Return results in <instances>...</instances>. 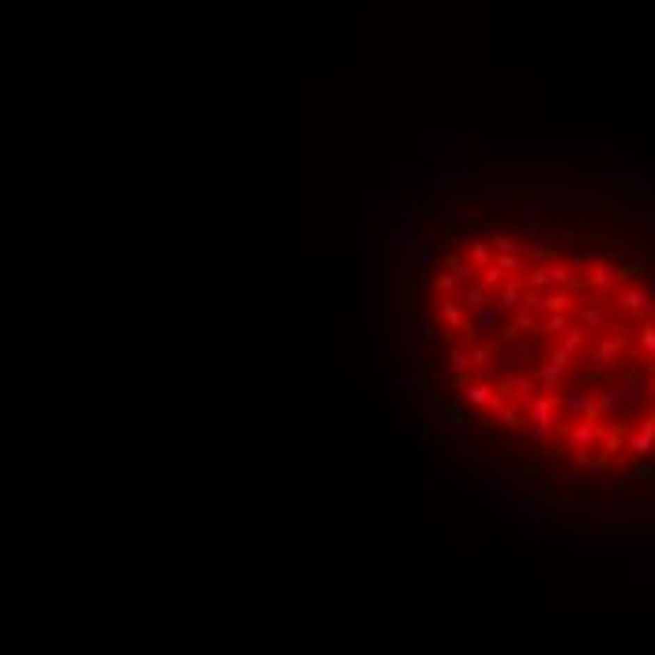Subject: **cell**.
<instances>
[{
  "mask_svg": "<svg viewBox=\"0 0 655 655\" xmlns=\"http://www.w3.org/2000/svg\"><path fill=\"white\" fill-rule=\"evenodd\" d=\"M523 414H528V422L531 426H539V429H558V414H561V395L558 392H550V395H531L528 400V407H523Z\"/></svg>",
  "mask_w": 655,
  "mask_h": 655,
  "instance_id": "6da1fadb",
  "label": "cell"
},
{
  "mask_svg": "<svg viewBox=\"0 0 655 655\" xmlns=\"http://www.w3.org/2000/svg\"><path fill=\"white\" fill-rule=\"evenodd\" d=\"M573 267H565V264H535L531 271H528V287L531 290H553V287H569L573 283Z\"/></svg>",
  "mask_w": 655,
  "mask_h": 655,
  "instance_id": "7a4b0ae2",
  "label": "cell"
},
{
  "mask_svg": "<svg viewBox=\"0 0 655 655\" xmlns=\"http://www.w3.org/2000/svg\"><path fill=\"white\" fill-rule=\"evenodd\" d=\"M561 411L565 414H573V418H587V422H595L599 414V395L592 392H573V395H561Z\"/></svg>",
  "mask_w": 655,
  "mask_h": 655,
  "instance_id": "3957f363",
  "label": "cell"
},
{
  "mask_svg": "<svg viewBox=\"0 0 655 655\" xmlns=\"http://www.w3.org/2000/svg\"><path fill=\"white\" fill-rule=\"evenodd\" d=\"M464 395H467V403H471V407H490V411L505 407V395L497 392L490 381H475V384H467Z\"/></svg>",
  "mask_w": 655,
  "mask_h": 655,
  "instance_id": "277c9868",
  "label": "cell"
},
{
  "mask_svg": "<svg viewBox=\"0 0 655 655\" xmlns=\"http://www.w3.org/2000/svg\"><path fill=\"white\" fill-rule=\"evenodd\" d=\"M569 445L573 448H592V445H603V426L599 422H587V418H580L576 426H569Z\"/></svg>",
  "mask_w": 655,
  "mask_h": 655,
  "instance_id": "5b68a950",
  "label": "cell"
},
{
  "mask_svg": "<svg viewBox=\"0 0 655 655\" xmlns=\"http://www.w3.org/2000/svg\"><path fill=\"white\" fill-rule=\"evenodd\" d=\"M617 279H622V271H617L614 264H595L592 271H587V287L599 290V294H610L617 287Z\"/></svg>",
  "mask_w": 655,
  "mask_h": 655,
  "instance_id": "8992f818",
  "label": "cell"
},
{
  "mask_svg": "<svg viewBox=\"0 0 655 655\" xmlns=\"http://www.w3.org/2000/svg\"><path fill=\"white\" fill-rule=\"evenodd\" d=\"M655 448V418L648 414V418L640 422V426H636V433H633V441H629V452L636 459H644L648 456V452Z\"/></svg>",
  "mask_w": 655,
  "mask_h": 655,
  "instance_id": "52a82bcc",
  "label": "cell"
},
{
  "mask_svg": "<svg viewBox=\"0 0 655 655\" xmlns=\"http://www.w3.org/2000/svg\"><path fill=\"white\" fill-rule=\"evenodd\" d=\"M437 317H441V324H445V328H456V331H464L467 324H471V320H467V306L459 298H448L445 306H441Z\"/></svg>",
  "mask_w": 655,
  "mask_h": 655,
  "instance_id": "ba28073f",
  "label": "cell"
},
{
  "mask_svg": "<svg viewBox=\"0 0 655 655\" xmlns=\"http://www.w3.org/2000/svg\"><path fill=\"white\" fill-rule=\"evenodd\" d=\"M576 306V294L569 287H553L546 290V298H542V313H569Z\"/></svg>",
  "mask_w": 655,
  "mask_h": 655,
  "instance_id": "9c48e42d",
  "label": "cell"
},
{
  "mask_svg": "<svg viewBox=\"0 0 655 655\" xmlns=\"http://www.w3.org/2000/svg\"><path fill=\"white\" fill-rule=\"evenodd\" d=\"M456 298L464 301L467 309H486V306H490V301H494V290H486L482 283H467V287L459 290Z\"/></svg>",
  "mask_w": 655,
  "mask_h": 655,
  "instance_id": "30bf717a",
  "label": "cell"
},
{
  "mask_svg": "<svg viewBox=\"0 0 655 655\" xmlns=\"http://www.w3.org/2000/svg\"><path fill=\"white\" fill-rule=\"evenodd\" d=\"M520 256H523V260H535V264H553V260H558V245L523 242V245H520Z\"/></svg>",
  "mask_w": 655,
  "mask_h": 655,
  "instance_id": "8fae6325",
  "label": "cell"
},
{
  "mask_svg": "<svg viewBox=\"0 0 655 655\" xmlns=\"http://www.w3.org/2000/svg\"><path fill=\"white\" fill-rule=\"evenodd\" d=\"M523 290H528V279H505V287L497 290V294H501L497 301H501L505 309H516L523 301Z\"/></svg>",
  "mask_w": 655,
  "mask_h": 655,
  "instance_id": "7c38bea8",
  "label": "cell"
},
{
  "mask_svg": "<svg viewBox=\"0 0 655 655\" xmlns=\"http://www.w3.org/2000/svg\"><path fill=\"white\" fill-rule=\"evenodd\" d=\"M617 306H622L625 313H640V309H648V306H652V298H648V290H640V287H629V290H622V298H617Z\"/></svg>",
  "mask_w": 655,
  "mask_h": 655,
  "instance_id": "4fadbf2b",
  "label": "cell"
},
{
  "mask_svg": "<svg viewBox=\"0 0 655 655\" xmlns=\"http://www.w3.org/2000/svg\"><path fill=\"white\" fill-rule=\"evenodd\" d=\"M625 350V343L622 339H603L595 350H592V362H599V365H610V362H617V354Z\"/></svg>",
  "mask_w": 655,
  "mask_h": 655,
  "instance_id": "5bb4252c",
  "label": "cell"
},
{
  "mask_svg": "<svg viewBox=\"0 0 655 655\" xmlns=\"http://www.w3.org/2000/svg\"><path fill=\"white\" fill-rule=\"evenodd\" d=\"M497 339H486V343H475L471 347V362H475V369H490L494 365V354H497Z\"/></svg>",
  "mask_w": 655,
  "mask_h": 655,
  "instance_id": "9a60e30c",
  "label": "cell"
},
{
  "mask_svg": "<svg viewBox=\"0 0 655 655\" xmlns=\"http://www.w3.org/2000/svg\"><path fill=\"white\" fill-rule=\"evenodd\" d=\"M535 381H539L542 388H561V381H565V369L553 365V362H546V365L535 369Z\"/></svg>",
  "mask_w": 655,
  "mask_h": 655,
  "instance_id": "2e32d148",
  "label": "cell"
},
{
  "mask_svg": "<svg viewBox=\"0 0 655 655\" xmlns=\"http://www.w3.org/2000/svg\"><path fill=\"white\" fill-rule=\"evenodd\" d=\"M445 271H452L456 279H464V283H471V279H475V264H471V260H464V256H456V253H448V256H445Z\"/></svg>",
  "mask_w": 655,
  "mask_h": 655,
  "instance_id": "e0dca14e",
  "label": "cell"
},
{
  "mask_svg": "<svg viewBox=\"0 0 655 655\" xmlns=\"http://www.w3.org/2000/svg\"><path fill=\"white\" fill-rule=\"evenodd\" d=\"M542 298H546V290H523V301L516 306V317H535V313H542Z\"/></svg>",
  "mask_w": 655,
  "mask_h": 655,
  "instance_id": "ac0fdd59",
  "label": "cell"
},
{
  "mask_svg": "<svg viewBox=\"0 0 655 655\" xmlns=\"http://www.w3.org/2000/svg\"><path fill=\"white\" fill-rule=\"evenodd\" d=\"M505 279H509V275L501 271V267L497 264H486V267H478V283H482L486 290H501L505 287Z\"/></svg>",
  "mask_w": 655,
  "mask_h": 655,
  "instance_id": "d6986e66",
  "label": "cell"
},
{
  "mask_svg": "<svg viewBox=\"0 0 655 655\" xmlns=\"http://www.w3.org/2000/svg\"><path fill=\"white\" fill-rule=\"evenodd\" d=\"M494 264L501 267L509 279H520V271H523V256H516V253H494Z\"/></svg>",
  "mask_w": 655,
  "mask_h": 655,
  "instance_id": "ffe728a7",
  "label": "cell"
},
{
  "mask_svg": "<svg viewBox=\"0 0 655 655\" xmlns=\"http://www.w3.org/2000/svg\"><path fill=\"white\" fill-rule=\"evenodd\" d=\"M565 331H569V313H546V320H542V336L561 339Z\"/></svg>",
  "mask_w": 655,
  "mask_h": 655,
  "instance_id": "44dd1931",
  "label": "cell"
},
{
  "mask_svg": "<svg viewBox=\"0 0 655 655\" xmlns=\"http://www.w3.org/2000/svg\"><path fill=\"white\" fill-rule=\"evenodd\" d=\"M467 283L464 279H456L452 271H437V279H433V294H459Z\"/></svg>",
  "mask_w": 655,
  "mask_h": 655,
  "instance_id": "7402d4cb",
  "label": "cell"
},
{
  "mask_svg": "<svg viewBox=\"0 0 655 655\" xmlns=\"http://www.w3.org/2000/svg\"><path fill=\"white\" fill-rule=\"evenodd\" d=\"M580 324H584L587 331L606 328V309L603 306H584V309H580Z\"/></svg>",
  "mask_w": 655,
  "mask_h": 655,
  "instance_id": "603a6c76",
  "label": "cell"
},
{
  "mask_svg": "<svg viewBox=\"0 0 655 655\" xmlns=\"http://www.w3.org/2000/svg\"><path fill=\"white\" fill-rule=\"evenodd\" d=\"M614 392H617V400H622V403H629V407H636V403H640V388H636V381H633V377L617 381V384H614Z\"/></svg>",
  "mask_w": 655,
  "mask_h": 655,
  "instance_id": "cb8c5ba5",
  "label": "cell"
},
{
  "mask_svg": "<svg viewBox=\"0 0 655 655\" xmlns=\"http://www.w3.org/2000/svg\"><path fill=\"white\" fill-rule=\"evenodd\" d=\"M625 445V433L617 426H603V452L606 456H617V448Z\"/></svg>",
  "mask_w": 655,
  "mask_h": 655,
  "instance_id": "d4e9b609",
  "label": "cell"
},
{
  "mask_svg": "<svg viewBox=\"0 0 655 655\" xmlns=\"http://www.w3.org/2000/svg\"><path fill=\"white\" fill-rule=\"evenodd\" d=\"M494 414H497V426H505V429H516L523 418H528V414H523L520 407H497Z\"/></svg>",
  "mask_w": 655,
  "mask_h": 655,
  "instance_id": "484cf974",
  "label": "cell"
},
{
  "mask_svg": "<svg viewBox=\"0 0 655 655\" xmlns=\"http://www.w3.org/2000/svg\"><path fill=\"white\" fill-rule=\"evenodd\" d=\"M490 248H494V245H486V242H475L471 248H467V260H471L475 267H486V264H494Z\"/></svg>",
  "mask_w": 655,
  "mask_h": 655,
  "instance_id": "4316f807",
  "label": "cell"
},
{
  "mask_svg": "<svg viewBox=\"0 0 655 655\" xmlns=\"http://www.w3.org/2000/svg\"><path fill=\"white\" fill-rule=\"evenodd\" d=\"M490 245H494V253H516V256H520V242H512L509 234H494Z\"/></svg>",
  "mask_w": 655,
  "mask_h": 655,
  "instance_id": "83f0119b",
  "label": "cell"
},
{
  "mask_svg": "<svg viewBox=\"0 0 655 655\" xmlns=\"http://www.w3.org/2000/svg\"><path fill=\"white\" fill-rule=\"evenodd\" d=\"M569 264H573V271H592L595 267V253H576V256H569Z\"/></svg>",
  "mask_w": 655,
  "mask_h": 655,
  "instance_id": "f1b7e54d",
  "label": "cell"
},
{
  "mask_svg": "<svg viewBox=\"0 0 655 655\" xmlns=\"http://www.w3.org/2000/svg\"><path fill=\"white\" fill-rule=\"evenodd\" d=\"M580 343H584V331H576V328H569L565 336L558 339V347H565V350H580Z\"/></svg>",
  "mask_w": 655,
  "mask_h": 655,
  "instance_id": "f546056e",
  "label": "cell"
},
{
  "mask_svg": "<svg viewBox=\"0 0 655 655\" xmlns=\"http://www.w3.org/2000/svg\"><path fill=\"white\" fill-rule=\"evenodd\" d=\"M550 362H553V365H561V369H569V365H573V350H565V347H558V343H553V350H550Z\"/></svg>",
  "mask_w": 655,
  "mask_h": 655,
  "instance_id": "4dcf8cb0",
  "label": "cell"
},
{
  "mask_svg": "<svg viewBox=\"0 0 655 655\" xmlns=\"http://www.w3.org/2000/svg\"><path fill=\"white\" fill-rule=\"evenodd\" d=\"M617 403H622V400H617V392H614V388H606L603 395H599V411H603V414H614V411H617Z\"/></svg>",
  "mask_w": 655,
  "mask_h": 655,
  "instance_id": "1f68e13d",
  "label": "cell"
},
{
  "mask_svg": "<svg viewBox=\"0 0 655 655\" xmlns=\"http://www.w3.org/2000/svg\"><path fill=\"white\" fill-rule=\"evenodd\" d=\"M640 347L648 350V354H655V324H652V320L640 328Z\"/></svg>",
  "mask_w": 655,
  "mask_h": 655,
  "instance_id": "d6a6232c",
  "label": "cell"
},
{
  "mask_svg": "<svg viewBox=\"0 0 655 655\" xmlns=\"http://www.w3.org/2000/svg\"><path fill=\"white\" fill-rule=\"evenodd\" d=\"M478 331H482L478 324H467L464 331H456V336H459V347H471V343H478Z\"/></svg>",
  "mask_w": 655,
  "mask_h": 655,
  "instance_id": "836d02e7",
  "label": "cell"
},
{
  "mask_svg": "<svg viewBox=\"0 0 655 655\" xmlns=\"http://www.w3.org/2000/svg\"><path fill=\"white\" fill-rule=\"evenodd\" d=\"M494 324H501V313H497V309H482V317H478V328H494Z\"/></svg>",
  "mask_w": 655,
  "mask_h": 655,
  "instance_id": "e575fe53",
  "label": "cell"
},
{
  "mask_svg": "<svg viewBox=\"0 0 655 655\" xmlns=\"http://www.w3.org/2000/svg\"><path fill=\"white\" fill-rule=\"evenodd\" d=\"M573 459H576L580 467H592V459H595V456H592V448H573Z\"/></svg>",
  "mask_w": 655,
  "mask_h": 655,
  "instance_id": "d590c367",
  "label": "cell"
},
{
  "mask_svg": "<svg viewBox=\"0 0 655 655\" xmlns=\"http://www.w3.org/2000/svg\"><path fill=\"white\" fill-rule=\"evenodd\" d=\"M648 392H652V395H655V377H652V384H648Z\"/></svg>",
  "mask_w": 655,
  "mask_h": 655,
  "instance_id": "8d00e7d4",
  "label": "cell"
},
{
  "mask_svg": "<svg viewBox=\"0 0 655 655\" xmlns=\"http://www.w3.org/2000/svg\"><path fill=\"white\" fill-rule=\"evenodd\" d=\"M648 309H652V317H655V306H648Z\"/></svg>",
  "mask_w": 655,
  "mask_h": 655,
  "instance_id": "74e56055",
  "label": "cell"
},
{
  "mask_svg": "<svg viewBox=\"0 0 655 655\" xmlns=\"http://www.w3.org/2000/svg\"><path fill=\"white\" fill-rule=\"evenodd\" d=\"M652 418H655V411H652Z\"/></svg>",
  "mask_w": 655,
  "mask_h": 655,
  "instance_id": "f35d334b",
  "label": "cell"
}]
</instances>
